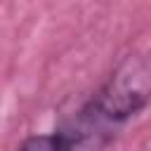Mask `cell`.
I'll use <instances>...</instances> for the list:
<instances>
[{
	"label": "cell",
	"mask_w": 151,
	"mask_h": 151,
	"mask_svg": "<svg viewBox=\"0 0 151 151\" xmlns=\"http://www.w3.org/2000/svg\"><path fill=\"white\" fill-rule=\"evenodd\" d=\"M83 146H87L85 144V137L80 134V130L73 123L66 120L64 125H59L52 132L26 137L17 146V151H78Z\"/></svg>",
	"instance_id": "2"
},
{
	"label": "cell",
	"mask_w": 151,
	"mask_h": 151,
	"mask_svg": "<svg viewBox=\"0 0 151 151\" xmlns=\"http://www.w3.org/2000/svg\"><path fill=\"white\" fill-rule=\"evenodd\" d=\"M151 104V52H132L118 61L101 87L78 109L73 116L78 125L90 134L109 137L116 127L142 113Z\"/></svg>",
	"instance_id": "1"
}]
</instances>
